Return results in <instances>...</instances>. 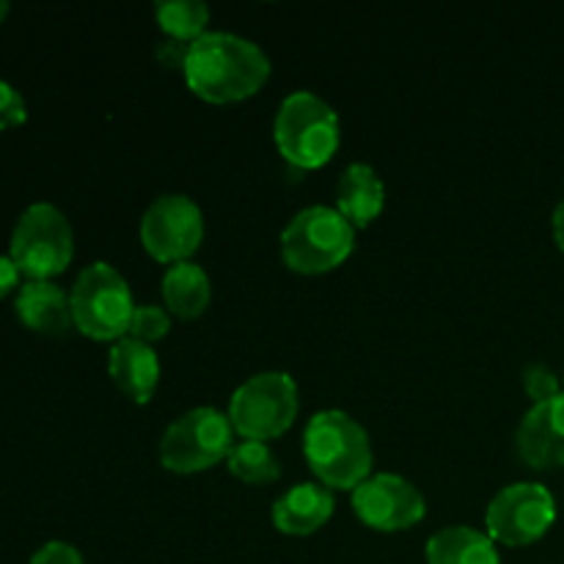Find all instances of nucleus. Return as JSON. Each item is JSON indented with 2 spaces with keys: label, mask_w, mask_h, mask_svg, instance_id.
Here are the masks:
<instances>
[{
  "label": "nucleus",
  "mask_w": 564,
  "mask_h": 564,
  "mask_svg": "<svg viewBox=\"0 0 564 564\" xmlns=\"http://www.w3.org/2000/svg\"><path fill=\"white\" fill-rule=\"evenodd\" d=\"M270 77V58L251 39L207 31L191 44L185 80L196 97L215 105L253 97Z\"/></svg>",
  "instance_id": "1"
},
{
  "label": "nucleus",
  "mask_w": 564,
  "mask_h": 564,
  "mask_svg": "<svg viewBox=\"0 0 564 564\" xmlns=\"http://www.w3.org/2000/svg\"><path fill=\"white\" fill-rule=\"evenodd\" d=\"M303 455L328 490H356L372 477V441L345 411H319L303 433Z\"/></svg>",
  "instance_id": "2"
},
{
  "label": "nucleus",
  "mask_w": 564,
  "mask_h": 564,
  "mask_svg": "<svg viewBox=\"0 0 564 564\" xmlns=\"http://www.w3.org/2000/svg\"><path fill=\"white\" fill-rule=\"evenodd\" d=\"M273 138L281 158L292 169L312 171L328 163L341 141L336 110L312 91H292L279 105L273 121Z\"/></svg>",
  "instance_id": "3"
},
{
  "label": "nucleus",
  "mask_w": 564,
  "mask_h": 564,
  "mask_svg": "<svg viewBox=\"0 0 564 564\" xmlns=\"http://www.w3.org/2000/svg\"><path fill=\"white\" fill-rule=\"evenodd\" d=\"M356 248V229L334 207L314 204L301 209L281 231V259L290 270L319 275L336 270Z\"/></svg>",
  "instance_id": "4"
},
{
  "label": "nucleus",
  "mask_w": 564,
  "mask_h": 564,
  "mask_svg": "<svg viewBox=\"0 0 564 564\" xmlns=\"http://www.w3.org/2000/svg\"><path fill=\"white\" fill-rule=\"evenodd\" d=\"M72 319L83 336L97 341H119L130 334L132 303L130 284L108 262H94L80 270L69 292Z\"/></svg>",
  "instance_id": "5"
},
{
  "label": "nucleus",
  "mask_w": 564,
  "mask_h": 564,
  "mask_svg": "<svg viewBox=\"0 0 564 564\" xmlns=\"http://www.w3.org/2000/svg\"><path fill=\"white\" fill-rule=\"evenodd\" d=\"M9 257L28 281H50L75 257V235L55 204H31L11 231Z\"/></svg>",
  "instance_id": "6"
},
{
  "label": "nucleus",
  "mask_w": 564,
  "mask_h": 564,
  "mask_svg": "<svg viewBox=\"0 0 564 564\" xmlns=\"http://www.w3.org/2000/svg\"><path fill=\"white\" fill-rule=\"evenodd\" d=\"M235 449L229 413L218 408H193L182 413L160 438V463L174 474H196L218 466Z\"/></svg>",
  "instance_id": "7"
},
{
  "label": "nucleus",
  "mask_w": 564,
  "mask_h": 564,
  "mask_svg": "<svg viewBox=\"0 0 564 564\" xmlns=\"http://www.w3.org/2000/svg\"><path fill=\"white\" fill-rule=\"evenodd\" d=\"M297 386L286 372L251 375L231 394L229 422L246 441H273L292 427L297 416Z\"/></svg>",
  "instance_id": "8"
},
{
  "label": "nucleus",
  "mask_w": 564,
  "mask_h": 564,
  "mask_svg": "<svg viewBox=\"0 0 564 564\" xmlns=\"http://www.w3.org/2000/svg\"><path fill=\"white\" fill-rule=\"evenodd\" d=\"M556 521V499L545 485L516 482L496 494L485 512V527L494 543L507 549L538 543Z\"/></svg>",
  "instance_id": "9"
},
{
  "label": "nucleus",
  "mask_w": 564,
  "mask_h": 564,
  "mask_svg": "<svg viewBox=\"0 0 564 564\" xmlns=\"http://www.w3.org/2000/svg\"><path fill=\"white\" fill-rule=\"evenodd\" d=\"M204 240V215L185 193H165L141 218V242L163 264L191 262Z\"/></svg>",
  "instance_id": "10"
},
{
  "label": "nucleus",
  "mask_w": 564,
  "mask_h": 564,
  "mask_svg": "<svg viewBox=\"0 0 564 564\" xmlns=\"http://www.w3.org/2000/svg\"><path fill=\"white\" fill-rule=\"evenodd\" d=\"M352 510L378 532H408L427 512L424 496L400 474H375L352 490Z\"/></svg>",
  "instance_id": "11"
},
{
  "label": "nucleus",
  "mask_w": 564,
  "mask_h": 564,
  "mask_svg": "<svg viewBox=\"0 0 564 564\" xmlns=\"http://www.w3.org/2000/svg\"><path fill=\"white\" fill-rule=\"evenodd\" d=\"M516 449L529 468H564V391L554 400L529 408L518 424Z\"/></svg>",
  "instance_id": "12"
},
{
  "label": "nucleus",
  "mask_w": 564,
  "mask_h": 564,
  "mask_svg": "<svg viewBox=\"0 0 564 564\" xmlns=\"http://www.w3.org/2000/svg\"><path fill=\"white\" fill-rule=\"evenodd\" d=\"M108 375L116 389L138 405H147L160 383V361L152 345L132 336L116 341L108 352Z\"/></svg>",
  "instance_id": "13"
},
{
  "label": "nucleus",
  "mask_w": 564,
  "mask_h": 564,
  "mask_svg": "<svg viewBox=\"0 0 564 564\" xmlns=\"http://www.w3.org/2000/svg\"><path fill=\"white\" fill-rule=\"evenodd\" d=\"M334 494L325 485L301 482L273 505V523L281 534L306 538L319 532L334 516Z\"/></svg>",
  "instance_id": "14"
},
{
  "label": "nucleus",
  "mask_w": 564,
  "mask_h": 564,
  "mask_svg": "<svg viewBox=\"0 0 564 564\" xmlns=\"http://www.w3.org/2000/svg\"><path fill=\"white\" fill-rule=\"evenodd\" d=\"M14 308L28 330L44 336H61L75 325L69 295L53 281H25L17 292Z\"/></svg>",
  "instance_id": "15"
},
{
  "label": "nucleus",
  "mask_w": 564,
  "mask_h": 564,
  "mask_svg": "<svg viewBox=\"0 0 564 564\" xmlns=\"http://www.w3.org/2000/svg\"><path fill=\"white\" fill-rule=\"evenodd\" d=\"M386 204V187L378 171L367 163L347 165L336 185V209L352 224V229H367Z\"/></svg>",
  "instance_id": "16"
},
{
  "label": "nucleus",
  "mask_w": 564,
  "mask_h": 564,
  "mask_svg": "<svg viewBox=\"0 0 564 564\" xmlns=\"http://www.w3.org/2000/svg\"><path fill=\"white\" fill-rule=\"evenodd\" d=\"M427 564H501L490 534L471 527H446L427 540Z\"/></svg>",
  "instance_id": "17"
},
{
  "label": "nucleus",
  "mask_w": 564,
  "mask_h": 564,
  "mask_svg": "<svg viewBox=\"0 0 564 564\" xmlns=\"http://www.w3.org/2000/svg\"><path fill=\"white\" fill-rule=\"evenodd\" d=\"M213 286L196 262L171 264L163 275V301L174 317L196 319L209 306Z\"/></svg>",
  "instance_id": "18"
},
{
  "label": "nucleus",
  "mask_w": 564,
  "mask_h": 564,
  "mask_svg": "<svg viewBox=\"0 0 564 564\" xmlns=\"http://www.w3.org/2000/svg\"><path fill=\"white\" fill-rule=\"evenodd\" d=\"M154 17L163 28L165 39L193 44L207 33L209 9L202 0H158L154 3Z\"/></svg>",
  "instance_id": "19"
},
{
  "label": "nucleus",
  "mask_w": 564,
  "mask_h": 564,
  "mask_svg": "<svg viewBox=\"0 0 564 564\" xmlns=\"http://www.w3.org/2000/svg\"><path fill=\"white\" fill-rule=\"evenodd\" d=\"M226 466L246 485H273L281 477L279 457L262 441H242V444H237L231 455L226 457Z\"/></svg>",
  "instance_id": "20"
},
{
  "label": "nucleus",
  "mask_w": 564,
  "mask_h": 564,
  "mask_svg": "<svg viewBox=\"0 0 564 564\" xmlns=\"http://www.w3.org/2000/svg\"><path fill=\"white\" fill-rule=\"evenodd\" d=\"M171 328V314L160 306H135V314H132L130 323V334L132 339L138 341H160Z\"/></svg>",
  "instance_id": "21"
},
{
  "label": "nucleus",
  "mask_w": 564,
  "mask_h": 564,
  "mask_svg": "<svg viewBox=\"0 0 564 564\" xmlns=\"http://www.w3.org/2000/svg\"><path fill=\"white\" fill-rule=\"evenodd\" d=\"M523 391L532 400V405H540V402H549L554 397H560L562 383L549 364H529L523 369Z\"/></svg>",
  "instance_id": "22"
},
{
  "label": "nucleus",
  "mask_w": 564,
  "mask_h": 564,
  "mask_svg": "<svg viewBox=\"0 0 564 564\" xmlns=\"http://www.w3.org/2000/svg\"><path fill=\"white\" fill-rule=\"evenodd\" d=\"M28 119V108L22 94L11 83L0 80V132L22 127Z\"/></svg>",
  "instance_id": "23"
},
{
  "label": "nucleus",
  "mask_w": 564,
  "mask_h": 564,
  "mask_svg": "<svg viewBox=\"0 0 564 564\" xmlns=\"http://www.w3.org/2000/svg\"><path fill=\"white\" fill-rule=\"evenodd\" d=\"M28 564H86V562H83L80 551H77L75 545L53 540V543L42 545Z\"/></svg>",
  "instance_id": "24"
},
{
  "label": "nucleus",
  "mask_w": 564,
  "mask_h": 564,
  "mask_svg": "<svg viewBox=\"0 0 564 564\" xmlns=\"http://www.w3.org/2000/svg\"><path fill=\"white\" fill-rule=\"evenodd\" d=\"M187 55H191V44L176 42V39H163V42L154 47V58L165 66V69H182L185 72Z\"/></svg>",
  "instance_id": "25"
},
{
  "label": "nucleus",
  "mask_w": 564,
  "mask_h": 564,
  "mask_svg": "<svg viewBox=\"0 0 564 564\" xmlns=\"http://www.w3.org/2000/svg\"><path fill=\"white\" fill-rule=\"evenodd\" d=\"M20 270H17L14 259L0 257V301H3L9 292H14L20 286Z\"/></svg>",
  "instance_id": "26"
},
{
  "label": "nucleus",
  "mask_w": 564,
  "mask_h": 564,
  "mask_svg": "<svg viewBox=\"0 0 564 564\" xmlns=\"http://www.w3.org/2000/svg\"><path fill=\"white\" fill-rule=\"evenodd\" d=\"M551 229H554V242L560 246V251L564 253V198L560 204H556L554 220H551Z\"/></svg>",
  "instance_id": "27"
},
{
  "label": "nucleus",
  "mask_w": 564,
  "mask_h": 564,
  "mask_svg": "<svg viewBox=\"0 0 564 564\" xmlns=\"http://www.w3.org/2000/svg\"><path fill=\"white\" fill-rule=\"evenodd\" d=\"M6 14H9V3H3V0H0V25H3Z\"/></svg>",
  "instance_id": "28"
},
{
  "label": "nucleus",
  "mask_w": 564,
  "mask_h": 564,
  "mask_svg": "<svg viewBox=\"0 0 564 564\" xmlns=\"http://www.w3.org/2000/svg\"><path fill=\"white\" fill-rule=\"evenodd\" d=\"M562 383H564V378H562Z\"/></svg>",
  "instance_id": "29"
}]
</instances>
